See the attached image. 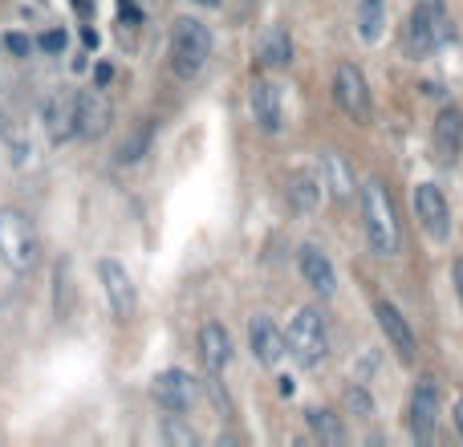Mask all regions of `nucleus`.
I'll list each match as a JSON object with an SVG mask.
<instances>
[{"instance_id":"nucleus-1","label":"nucleus","mask_w":463,"mask_h":447,"mask_svg":"<svg viewBox=\"0 0 463 447\" xmlns=\"http://www.w3.org/2000/svg\"><path fill=\"white\" fill-rule=\"evenodd\" d=\"M362 220H366V240L374 256H394L402 244L399 232V216H394L391 192H386L378 179H366L362 184Z\"/></svg>"},{"instance_id":"nucleus-2","label":"nucleus","mask_w":463,"mask_h":447,"mask_svg":"<svg viewBox=\"0 0 463 447\" xmlns=\"http://www.w3.org/2000/svg\"><path fill=\"white\" fill-rule=\"evenodd\" d=\"M208 57H212V29L203 21H195V16H179L171 24V70H175V78L184 81L200 78Z\"/></svg>"},{"instance_id":"nucleus-3","label":"nucleus","mask_w":463,"mask_h":447,"mask_svg":"<svg viewBox=\"0 0 463 447\" xmlns=\"http://www.w3.org/2000/svg\"><path fill=\"white\" fill-rule=\"evenodd\" d=\"M41 256L37 224L24 216L21 208H0V261L13 272H29Z\"/></svg>"},{"instance_id":"nucleus-4","label":"nucleus","mask_w":463,"mask_h":447,"mask_svg":"<svg viewBox=\"0 0 463 447\" xmlns=\"http://www.w3.org/2000/svg\"><path fill=\"white\" fill-rule=\"evenodd\" d=\"M448 33L451 29H448V16H443L439 0H419L415 13L407 16V29H402V53L423 62L427 53H435L448 41Z\"/></svg>"},{"instance_id":"nucleus-5","label":"nucleus","mask_w":463,"mask_h":447,"mask_svg":"<svg viewBox=\"0 0 463 447\" xmlns=\"http://www.w3.org/2000/svg\"><path fill=\"white\" fill-rule=\"evenodd\" d=\"M285 342H288V354L297 358V366L313 370L329 358V329H326V318L317 309H297L293 321L285 329Z\"/></svg>"},{"instance_id":"nucleus-6","label":"nucleus","mask_w":463,"mask_h":447,"mask_svg":"<svg viewBox=\"0 0 463 447\" xmlns=\"http://www.w3.org/2000/svg\"><path fill=\"white\" fill-rule=\"evenodd\" d=\"M334 102L342 106L354 122H370V86L354 62H342L334 70Z\"/></svg>"},{"instance_id":"nucleus-7","label":"nucleus","mask_w":463,"mask_h":447,"mask_svg":"<svg viewBox=\"0 0 463 447\" xmlns=\"http://www.w3.org/2000/svg\"><path fill=\"white\" fill-rule=\"evenodd\" d=\"M98 277H102L106 301H110V313H114V318H118V321L135 318L138 293H135V281H130L127 264H118L114 256H102V261H98Z\"/></svg>"},{"instance_id":"nucleus-8","label":"nucleus","mask_w":463,"mask_h":447,"mask_svg":"<svg viewBox=\"0 0 463 447\" xmlns=\"http://www.w3.org/2000/svg\"><path fill=\"white\" fill-rule=\"evenodd\" d=\"M439 432V386L435 378H419L411 391V435L419 443H431Z\"/></svg>"},{"instance_id":"nucleus-9","label":"nucleus","mask_w":463,"mask_h":447,"mask_svg":"<svg viewBox=\"0 0 463 447\" xmlns=\"http://www.w3.org/2000/svg\"><path fill=\"white\" fill-rule=\"evenodd\" d=\"M155 403H159L167 415H184V411H192L195 395H200V386H195V378L187 375V370H159L155 375Z\"/></svg>"},{"instance_id":"nucleus-10","label":"nucleus","mask_w":463,"mask_h":447,"mask_svg":"<svg viewBox=\"0 0 463 447\" xmlns=\"http://www.w3.org/2000/svg\"><path fill=\"white\" fill-rule=\"evenodd\" d=\"M415 216H419V224H423V232L431 240H448L451 236V204L435 184H419L415 187Z\"/></svg>"},{"instance_id":"nucleus-11","label":"nucleus","mask_w":463,"mask_h":447,"mask_svg":"<svg viewBox=\"0 0 463 447\" xmlns=\"http://www.w3.org/2000/svg\"><path fill=\"white\" fill-rule=\"evenodd\" d=\"M114 127V102L102 86L81 90L78 94V135L81 138H102Z\"/></svg>"},{"instance_id":"nucleus-12","label":"nucleus","mask_w":463,"mask_h":447,"mask_svg":"<svg viewBox=\"0 0 463 447\" xmlns=\"http://www.w3.org/2000/svg\"><path fill=\"white\" fill-rule=\"evenodd\" d=\"M431 151L443 167H456L459 151H463V114L459 106H443L435 114V130H431Z\"/></svg>"},{"instance_id":"nucleus-13","label":"nucleus","mask_w":463,"mask_h":447,"mask_svg":"<svg viewBox=\"0 0 463 447\" xmlns=\"http://www.w3.org/2000/svg\"><path fill=\"white\" fill-rule=\"evenodd\" d=\"M248 346H252V358L260 362V366H280V358L288 354L285 334H280V329L272 326V318H264V313H256V318L248 321Z\"/></svg>"},{"instance_id":"nucleus-14","label":"nucleus","mask_w":463,"mask_h":447,"mask_svg":"<svg viewBox=\"0 0 463 447\" xmlns=\"http://www.w3.org/2000/svg\"><path fill=\"white\" fill-rule=\"evenodd\" d=\"M297 269H301L305 285H309L317 297H334V293H337V272H334V261H329V256L321 252L317 244H305L301 252H297Z\"/></svg>"},{"instance_id":"nucleus-15","label":"nucleus","mask_w":463,"mask_h":447,"mask_svg":"<svg viewBox=\"0 0 463 447\" xmlns=\"http://www.w3.org/2000/svg\"><path fill=\"white\" fill-rule=\"evenodd\" d=\"M374 318H378V326H383V334L391 338V346L399 350V358L415 362L419 358V342H415V329L407 326V318H402L391 301H374Z\"/></svg>"},{"instance_id":"nucleus-16","label":"nucleus","mask_w":463,"mask_h":447,"mask_svg":"<svg viewBox=\"0 0 463 447\" xmlns=\"http://www.w3.org/2000/svg\"><path fill=\"white\" fill-rule=\"evenodd\" d=\"M248 102H252V119L256 127L264 130V135H280V127H285V106H280V90L272 86V81H252V94H248Z\"/></svg>"},{"instance_id":"nucleus-17","label":"nucleus","mask_w":463,"mask_h":447,"mask_svg":"<svg viewBox=\"0 0 463 447\" xmlns=\"http://www.w3.org/2000/svg\"><path fill=\"white\" fill-rule=\"evenodd\" d=\"M45 130L53 143H65V138L78 135V94L70 90H57L45 102Z\"/></svg>"},{"instance_id":"nucleus-18","label":"nucleus","mask_w":463,"mask_h":447,"mask_svg":"<svg viewBox=\"0 0 463 447\" xmlns=\"http://www.w3.org/2000/svg\"><path fill=\"white\" fill-rule=\"evenodd\" d=\"M200 358L212 375H224L228 362H232V334L220 321H203L200 329Z\"/></svg>"},{"instance_id":"nucleus-19","label":"nucleus","mask_w":463,"mask_h":447,"mask_svg":"<svg viewBox=\"0 0 463 447\" xmlns=\"http://www.w3.org/2000/svg\"><path fill=\"white\" fill-rule=\"evenodd\" d=\"M256 62H260L264 70H285V65L293 62V37H288L285 24H269V29L260 33V41H256Z\"/></svg>"},{"instance_id":"nucleus-20","label":"nucleus","mask_w":463,"mask_h":447,"mask_svg":"<svg viewBox=\"0 0 463 447\" xmlns=\"http://www.w3.org/2000/svg\"><path fill=\"white\" fill-rule=\"evenodd\" d=\"M151 135H155V127H151V122H138V127L130 130L127 138H122V147H118V155H114V159H118L122 167H130V163H138L146 151H151Z\"/></svg>"},{"instance_id":"nucleus-21","label":"nucleus","mask_w":463,"mask_h":447,"mask_svg":"<svg viewBox=\"0 0 463 447\" xmlns=\"http://www.w3.org/2000/svg\"><path fill=\"white\" fill-rule=\"evenodd\" d=\"M317 200H321L317 179H313L309 171H297V176L288 179V204H293L297 212H313L317 208Z\"/></svg>"},{"instance_id":"nucleus-22","label":"nucleus","mask_w":463,"mask_h":447,"mask_svg":"<svg viewBox=\"0 0 463 447\" xmlns=\"http://www.w3.org/2000/svg\"><path fill=\"white\" fill-rule=\"evenodd\" d=\"M383 21H386V0H358V37L362 41L383 37Z\"/></svg>"},{"instance_id":"nucleus-23","label":"nucleus","mask_w":463,"mask_h":447,"mask_svg":"<svg viewBox=\"0 0 463 447\" xmlns=\"http://www.w3.org/2000/svg\"><path fill=\"white\" fill-rule=\"evenodd\" d=\"M326 176H329V192H334L337 200H350L354 195V176H350V163H345L337 151L326 155Z\"/></svg>"},{"instance_id":"nucleus-24","label":"nucleus","mask_w":463,"mask_h":447,"mask_svg":"<svg viewBox=\"0 0 463 447\" xmlns=\"http://www.w3.org/2000/svg\"><path fill=\"white\" fill-rule=\"evenodd\" d=\"M309 427H313V435H317L321 443H345V427L337 423V415L334 411H309Z\"/></svg>"},{"instance_id":"nucleus-25","label":"nucleus","mask_w":463,"mask_h":447,"mask_svg":"<svg viewBox=\"0 0 463 447\" xmlns=\"http://www.w3.org/2000/svg\"><path fill=\"white\" fill-rule=\"evenodd\" d=\"M163 435H167V443H184V447L195 443V432L179 423V415H167V423H163Z\"/></svg>"},{"instance_id":"nucleus-26","label":"nucleus","mask_w":463,"mask_h":447,"mask_svg":"<svg viewBox=\"0 0 463 447\" xmlns=\"http://www.w3.org/2000/svg\"><path fill=\"white\" fill-rule=\"evenodd\" d=\"M350 407H358V411H362V415H370V411H374V403H370V399H366V395H362V391H358V386H354V391H350Z\"/></svg>"},{"instance_id":"nucleus-27","label":"nucleus","mask_w":463,"mask_h":447,"mask_svg":"<svg viewBox=\"0 0 463 447\" xmlns=\"http://www.w3.org/2000/svg\"><path fill=\"white\" fill-rule=\"evenodd\" d=\"M41 45H45L49 53H57V49L65 45V37H61V33H45V37H41Z\"/></svg>"},{"instance_id":"nucleus-28","label":"nucleus","mask_w":463,"mask_h":447,"mask_svg":"<svg viewBox=\"0 0 463 447\" xmlns=\"http://www.w3.org/2000/svg\"><path fill=\"white\" fill-rule=\"evenodd\" d=\"M451 281H456V293H459V301H463V261L451 264Z\"/></svg>"},{"instance_id":"nucleus-29","label":"nucleus","mask_w":463,"mask_h":447,"mask_svg":"<svg viewBox=\"0 0 463 447\" xmlns=\"http://www.w3.org/2000/svg\"><path fill=\"white\" fill-rule=\"evenodd\" d=\"M451 415H456V432H459V440H463V399L456 403V411H451Z\"/></svg>"},{"instance_id":"nucleus-30","label":"nucleus","mask_w":463,"mask_h":447,"mask_svg":"<svg viewBox=\"0 0 463 447\" xmlns=\"http://www.w3.org/2000/svg\"><path fill=\"white\" fill-rule=\"evenodd\" d=\"M8 49H16V53H24V49H29V41H24V37H8Z\"/></svg>"},{"instance_id":"nucleus-31","label":"nucleus","mask_w":463,"mask_h":447,"mask_svg":"<svg viewBox=\"0 0 463 447\" xmlns=\"http://www.w3.org/2000/svg\"><path fill=\"white\" fill-rule=\"evenodd\" d=\"M195 5H203V8H220L224 0H195Z\"/></svg>"}]
</instances>
